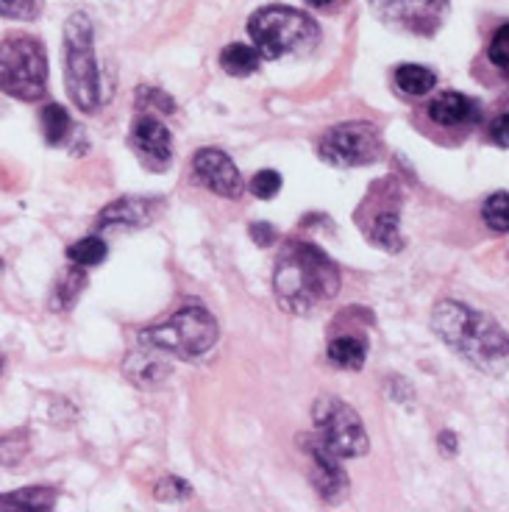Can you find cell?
Segmentation results:
<instances>
[{
    "label": "cell",
    "mask_w": 509,
    "mask_h": 512,
    "mask_svg": "<svg viewBox=\"0 0 509 512\" xmlns=\"http://www.w3.org/2000/svg\"><path fill=\"white\" fill-rule=\"evenodd\" d=\"M340 270L318 245L293 240L284 245L273 270V290L287 312H312L340 293Z\"/></svg>",
    "instance_id": "1"
},
{
    "label": "cell",
    "mask_w": 509,
    "mask_h": 512,
    "mask_svg": "<svg viewBox=\"0 0 509 512\" xmlns=\"http://www.w3.org/2000/svg\"><path fill=\"white\" fill-rule=\"evenodd\" d=\"M434 334L484 373H501L509 365V334L496 320L459 301L437 304L432 315Z\"/></svg>",
    "instance_id": "2"
},
{
    "label": "cell",
    "mask_w": 509,
    "mask_h": 512,
    "mask_svg": "<svg viewBox=\"0 0 509 512\" xmlns=\"http://www.w3.org/2000/svg\"><path fill=\"white\" fill-rule=\"evenodd\" d=\"M92 20L84 12H76L64 23V81L67 95L84 115H90L101 103V76L98 59L92 48Z\"/></svg>",
    "instance_id": "3"
},
{
    "label": "cell",
    "mask_w": 509,
    "mask_h": 512,
    "mask_svg": "<svg viewBox=\"0 0 509 512\" xmlns=\"http://www.w3.org/2000/svg\"><path fill=\"white\" fill-rule=\"evenodd\" d=\"M140 343L181 359L204 357L217 343V320L204 304L187 301L173 318L145 329L140 334Z\"/></svg>",
    "instance_id": "4"
},
{
    "label": "cell",
    "mask_w": 509,
    "mask_h": 512,
    "mask_svg": "<svg viewBox=\"0 0 509 512\" xmlns=\"http://www.w3.org/2000/svg\"><path fill=\"white\" fill-rule=\"evenodd\" d=\"M248 34L254 37L259 56L284 59L290 53H306L318 42L320 31L315 20L287 6H268L248 20Z\"/></svg>",
    "instance_id": "5"
},
{
    "label": "cell",
    "mask_w": 509,
    "mask_h": 512,
    "mask_svg": "<svg viewBox=\"0 0 509 512\" xmlns=\"http://www.w3.org/2000/svg\"><path fill=\"white\" fill-rule=\"evenodd\" d=\"M48 90V59L42 42L26 34H14L0 42V92L39 101Z\"/></svg>",
    "instance_id": "6"
},
{
    "label": "cell",
    "mask_w": 509,
    "mask_h": 512,
    "mask_svg": "<svg viewBox=\"0 0 509 512\" xmlns=\"http://www.w3.org/2000/svg\"><path fill=\"white\" fill-rule=\"evenodd\" d=\"M312 421L318 429L320 446L329 454L340 457H362L368 451V432L359 421V415L340 398H320L312 407Z\"/></svg>",
    "instance_id": "7"
},
{
    "label": "cell",
    "mask_w": 509,
    "mask_h": 512,
    "mask_svg": "<svg viewBox=\"0 0 509 512\" xmlns=\"http://www.w3.org/2000/svg\"><path fill=\"white\" fill-rule=\"evenodd\" d=\"M318 151L334 167H359L379 159L382 142L370 123H340L320 137Z\"/></svg>",
    "instance_id": "8"
},
{
    "label": "cell",
    "mask_w": 509,
    "mask_h": 512,
    "mask_svg": "<svg viewBox=\"0 0 509 512\" xmlns=\"http://www.w3.org/2000/svg\"><path fill=\"white\" fill-rule=\"evenodd\" d=\"M387 26L415 37H432L446 23L448 0H370Z\"/></svg>",
    "instance_id": "9"
},
{
    "label": "cell",
    "mask_w": 509,
    "mask_h": 512,
    "mask_svg": "<svg viewBox=\"0 0 509 512\" xmlns=\"http://www.w3.org/2000/svg\"><path fill=\"white\" fill-rule=\"evenodd\" d=\"M192 170H195L198 181L217 195H223V198H240L242 195L240 170L223 151H217V148L198 151L192 159Z\"/></svg>",
    "instance_id": "10"
},
{
    "label": "cell",
    "mask_w": 509,
    "mask_h": 512,
    "mask_svg": "<svg viewBox=\"0 0 509 512\" xmlns=\"http://www.w3.org/2000/svg\"><path fill=\"white\" fill-rule=\"evenodd\" d=\"M131 145L151 167H165L173 156V137L156 117L142 115L131 131Z\"/></svg>",
    "instance_id": "11"
},
{
    "label": "cell",
    "mask_w": 509,
    "mask_h": 512,
    "mask_svg": "<svg viewBox=\"0 0 509 512\" xmlns=\"http://www.w3.org/2000/svg\"><path fill=\"white\" fill-rule=\"evenodd\" d=\"M159 212V201H148V198H120L115 204H109L101 212L98 229L112 231H134L148 226Z\"/></svg>",
    "instance_id": "12"
},
{
    "label": "cell",
    "mask_w": 509,
    "mask_h": 512,
    "mask_svg": "<svg viewBox=\"0 0 509 512\" xmlns=\"http://www.w3.org/2000/svg\"><path fill=\"white\" fill-rule=\"evenodd\" d=\"M306 451H309L312 465H315V487H318L320 496H323L326 501H334L337 496H343V490L348 482H345V471L340 468L337 457L320 446L315 437L306 443Z\"/></svg>",
    "instance_id": "13"
},
{
    "label": "cell",
    "mask_w": 509,
    "mask_h": 512,
    "mask_svg": "<svg viewBox=\"0 0 509 512\" xmlns=\"http://www.w3.org/2000/svg\"><path fill=\"white\" fill-rule=\"evenodd\" d=\"M479 103L462 95V92H446L440 98H434L432 106H429V117H432L437 126H471L479 120Z\"/></svg>",
    "instance_id": "14"
},
{
    "label": "cell",
    "mask_w": 509,
    "mask_h": 512,
    "mask_svg": "<svg viewBox=\"0 0 509 512\" xmlns=\"http://www.w3.org/2000/svg\"><path fill=\"white\" fill-rule=\"evenodd\" d=\"M167 373H170V365L162 359V351H156L151 346L137 348L126 359V376L134 384H140V387H156V384H162L167 379Z\"/></svg>",
    "instance_id": "15"
},
{
    "label": "cell",
    "mask_w": 509,
    "mask_h": 512,
    "mask_svg": "<svg viewBox=\"0 0 509 512\" xmlns=\"http://www.w3.org/2000/svg\"><path fill=\"white\" fill-rule=\"evenodd\" d=\"M365 359H368V346L354 334L334 337L329 343V362L343 371H359L365 365Z\"/></svg>",
    "instance_id": "16"
},
{
    "label": "cell",
    "mask_w": 509,
    "mask_h": 512,
    "mask_svg": "<svg viewBox=\"0 0 509 512\" xmlns=\"http://www.w3.org/2000/svg\"><path fill=\"white\" fill-rule=\"evenodd\" d=\"M259 51L251 48V45H242V42H234L229 45L226 51L220 53V64H223V70L229 73V76H251L259 70Z\"/></svg>",
    "instance_id": "17"
},
{
    "label": "cell",
    "mask_w": 509,
    "mask_h": 512,
    "mask_svg": "<svg viewBox=\"0 0 509 512\" xmlns=\"http://www.w3.org/2000/svg\"><path fill=\"white\" fill-rule=\"evenodd\" d=\"M53 501H56V490L31 487V490H17L9 496H0V510H51Z\"/></svg>",
    "instance_id": "18"
},
{
    "label": "cell",
    "mask_w": 509,
    "mask_h": 512,
    "mask_svg": "<svg viewBox=\"0 0 509 512\" xmlns=\"http://www.w3.org/2000/svg\"><path fill=\"white\" fill-rule=\"evenodd\" d=\"M395 84H398V90L407 92V95H426V92L434 90V84H437V76H434L429 67H420V64H401L398 70H395Z\"/></svg>",
    "instance_id": "19"
},
{
    "label": "cell",
    "mask_w": 509,
    "mask_h": 512,
    "mask_svg": "<svg viewBox=\"0 0 509 512\" xmlns=\"http://www.w3.org/2000/svg\"><path fill=\"white\" fill-rule=\"evenodd\" d=\"M370 240L384 251H401L404 240H401V231H398V215L395 212H379L373 226H370Z\"/></svg>",
    "instance_id": "20"
},
{
    "label": "cell",
    "mask_w": 509,
    "mask_h": 512,
    "mask_svg": "<svg viewBox=\"0 0 509 512\" xmlns=\"http://www.w3.org/2000/svg\"><path fill=\"white\" fill-rule=\"evenodd\" d=\"M84 282H87V276H84V270L70 268L64 270L62 276H59V282L53 287V298H51V307L53 309H67L73 301L78 298V293L84 290Z\"/></svg>",
    "instance_id": "21"
},
{
    "label": "cell",
    "mask_w": 509,
    "mask_h": 512,
    "mask_svg": "<svg viewBox=\"0 0 509 512\" xmlns=\"http://www.w3.org/2000/svg\"><path fill=\"white\" fill-rule=\"evenodd\" d=\"M109 254V245L103 243L101 237H84L76 245L67 248V259L78 265V268H92V265H101L103 259Z\"/></svg>",
    "instance_id": "22"
},
{
    "label": "cell",
    "mask_w": 509,
    "mask_h": 512,
    "mask_svg": "<svg viewBox=\"0 0 509 512\" xmlns=\"http://www.w3.org/2000/svg\"><path fill=\"white\" fill-rule=\"evenodd\" d=\"M39 120H42V134H45V140L51 142V145H62L67 140V134H70V115L64 112V106L48 103L42 109Z\"/></svg>",
    "instance_id": "23"
},
{
    "label": "cell",
    "mask_w": 509,
    "mask_h": 512,
    "mask_svg": "<svg viewBox=\"0 0 509 512\" xmlns=\"http://www.w3.org/2000/svg\"><path fill=\"white\" fill-rule=\"evenodd\" d=\"M484 223L498 234L509 231V192H493L482 206Z\"/></svg>",
    "instance_id": "24"
},
{
    "label": "cell",
    "mask_w": 509,
    "mask_h": 512,
    "mask_svg": "<svg viewBox=\"0 0 509 512\" xmlns=\"http://www.w3.org/2000/svg\"><path fill=\"white\" fill-rule=\"evenodd\" d=\"M487 56H490V62L496 64L501 73H507L509 76V23L507 26H501L490 39V48H487Z\"/></svg>",
    "instance_id": "25"
},
{
    "label": "cell",
    "mask_w": 509,
    "mask_h": 512,
    "mask_svg": "<svg viewBox=\"0 0 509 512\" xmlns=\"http://www.w3.org/2000/svg\"><path fill=\"white\" fill-rule=\"evenodd\" d=\"M281 190V176L276 170H259L254 179H251V192H254L256 198H262V201H270V198H276Z\"/></svg>",
    "instance_id": "26"
},
{
    "label": "cell",
    "mask_w": 509,
    "mask_h": 512,
    "mask_svg": "<svg viewBox=\"0 0 509 512\" xmlns=\"http://www.w3.org/2000/svg\"><path fill=\"white\" fill-rule=\"evenodd\" d=\"M39 12V0H0V17L9 20H34Z\"/></svg>",
    "instance_id": "27"
},
{
    "label": "cell",
    "mask_w": 509,
    "mask_h": 512,
    "mask_svg": "<svg viewBox=\"0 0 509 512\" xmlns=\"http://www.w3.org/2000/svg\"><path fill=\"white\" fill-rule=\"evenodd\" d=\"M153 496L162 501H181L190 496V487H187V482H181V479H159Z\"/></svg>",
    "instance_id": "28"
},
{
    "label": "cell",
    "mask_w": 509,
    "mask_h": 512,
    "mask_svg": "<svg viewBox=\"0 0 509 512\" xmlns=\"http://www.w3.org/2000/svg\"><path fill=\"white\" fill-rule=\"evenodd\" d=\"M137 103H142V106H153V109H159V112H165V115H170V112L176 109L170 95L153 90V87H142V90H137Z\"/></svg>",
    "instance_id": "29"
},
{
    "label": "cell",
    "mask_w": 509,
    "mask_h": 512,
    "mask_svg": "<svg viewBox=\"0 0 509 512\" xmlns=\"http://www.w3.org/2000/svg\"><path fill=\"white\" fill-rule=\"evenodd\" d=\"M17 440H23V437H0V462H6V465H14V462L20 460L23 454H26V446H17L12 448Z\"/></svg>",
    "instance_id": "30"
},
{
    "label": "cell",
    "mask_w": 509,
    "mask_h": 512,
    "mask_svg": "<svg viewBox=\"0 0 509 512\" xmlns=\"http://www.w3.org/2000/svg\"><path fill=\"white\" fill-rule=\"evenodd\" d=\"M490 140L496 142L498 148H509V115H501L493 120V126H490Z\"/></svg>",
    "instance_id": "31"
},
{
    "label": "cell",
    "mask_w": 509,
    "mask_h": 512,
    "mask_svg": "<svg viewBox=\"0 0 509 512\" xmlns=\"http://www.w3.org/2000/svg\"><path fill=\"white\" fill-rule=\"evenodd\" d=\"M251 237L256 240V245H262V248H265V245H270L273 240H276V229L268 226V223H254V226H251Z\"/></svg>",
    "instance_id": "32"
},
{
    "label": "cell",
    "mask_w": 509,
    "mask_h": 512,
    "mask_svg": "<svg viewBox=\"0 0 509 512\" xmlns=\"http://www.w3.org/2000/svg\"><path fill=\"white\" fill-rule=\"evenodd\" d=\"M440 451L443 454H457V437H454V432H443L440 435Z\"/></svg>",
    "instance_id": "33"
},
{
    "label": "cell",
    "mask_w": 509,
    "mask_h": 512,
    "mask_svg": "<svg viewBox=\"0 0 509 512\" xmlns=\"http://www.w3.org/2000/svg\"><path fill=\"white\" fill-rule=\"evenodd\" d=\"M309 6H318V9H323V6H331L334 0H306Z\"/></svg>",
    "instance_id": "34"
},
{
    "label": "cell",
    "mask_w": 509,
    "mask_h": 512,
    "mask_svg": "<svg viewBox=\"0 0 509 512\" xmlns=\"http://www.w3.org/2000/svg\"><path fill=\"white\" fill-rule=\"evenodd\" d=\"M0 371H3V354H0Z\"/></svg>",
    "instance_id": "35"
},
{
    "label": "cell",
    "mask_w": 509,
    "mask_h": 512,
    "mask_svg": "<svg viewBox=\"0 0 509 512\" xmlns=\"http://www.w3.org/2000/svg\"><path fill=\"white\" fill-rule=\"evenodd\" d=\"M0 270H3V265H0Z\"/></svg>",
    "instance_id": "36"
}]
</instances>
